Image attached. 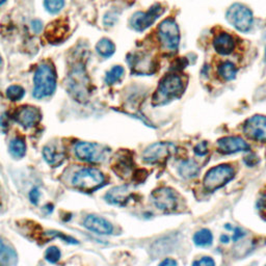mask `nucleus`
Here are the masks:
<instances>
[{
    "label": "nucleus",
    "mask_w": 266,
    "mask_h": 266,
    "mask_svg": "<svg viewBox=\"0 0 266 266\" xmlns=\"http://www.w3.org/2000/svg\"><path fill=\"white\" fill-rule=\"evenodd\" d=\"M185 90L183 78L178 74H167L160 80L153 96V105L165 104L176 98L181 97Z\"/></svg>",
    "instance_id": "f257e3e1"
},
{
    "label": "nucleus",
    "mask_w": 266,
    "mask_h": 266,
    "mask_svg": "<svg viewBox=\"0 0 266 266\" xmlns=\"http://www.w3.org/2000/svg\"><path fill=\"white\" fill-rule=\"evenodd\" d=\"M56 87V76L51 66L43 64L38 66L34 77L33 95L37 99L51 96Z\"/></svg>",
    "instance_id": "f03ea898"
},
{
    "label": "nucleus",
    "mask_w": 266,
    "mask_h": 266,
    "mask_svg": "<svg viewBox=\"0 0 266 266\" xmlns=\"http://www.w3.org/2000/svg\"><path fill=\"white\" fill-rule=\"evenodd\" d=\"M234 177L235 170L230 164H220L213 166L210 170L207 171L204 176V189L207 191L213 192L232 181Z\"/></svg>",
    "instance_id": "7ed1b4c3"
},
{
    "label": "nucleus",
    "mask_w": 266,
    "mask_h": 266,
    "mask_svg": "<svg viewBox=\"0 0 266 266\" xmlns=\"http://www.w3.org/2000/svg\"><path fill=\"white\" fill-rule=\"evenodd\" d=\"M72 183L79 190L92 192L104 184V175L94 167H87L75 174Z\"/></svg>",
    "instance_id": "20e7f679"
},
{
    "label": "nucleus",
    "mask_w": 266,
    "mask_h": 266,
    "mask_svg": "<svg viewBox=\"0 0 266 266\" xmlns=\"http://www.w3.org/2000/svg\"><path fill=\"white\" fill-rule=\"evenodd\" d=\"M158 38L167 51H176L180 44L179 26L173 18H167L158 26Z\"/></svg>",
    "instance_id": "39448f33"
},
{
    "label": "nucleus",
    "mask_w": 266,
    "mask_h": 266,
    "mask_svg": "<svg viewBox=\"0 0 266 266\" xmlns=\"http://www.w3.org/2000/svg\"><path fill=\"white\" fill-rule=\"evenodd\" d=\"M226 16L227 20L240 33H248L253 26V13L249 7L241 3L232 4Z\"/></svg>",
    "instance_id": "423d86ee"
},
{
    "label": "nucleus",
    "mask_w": 266,
    "mask_h": 266,
    "mask_svg": "<svg viewBox=\"0 0 266 266\" xmlns=\"http://www.w3.org/2000/svg\"><path fill=\"white\" fill-rule=\"evenodd\" d=\"M74 151L78 159L86 162H101L105 160L107 154L110 153L104 146L87 142L77 143Z\"/></svg>",
    "instance_id": "0eeeda50"
},
{
    "label": "nucleus",
    "mask_w": 266,
    "mask_h": 266,
    "mask_svg": "<svg viewBox=\"0 0 266 266\" xmlns=\"http://www.w3.org/2000/svg\"><path fill=\"white\" fill-rule=\"evenodd\" d=\"M176 146L169 142H159L146 148L143 153V159L147 163H163L176 153Z\"/></svg>",
    "instance_id": "6e6552de"
},
{
    "label": "nucleus",
    "mask_w": 266,
    "mask_h": 266,
    "mask_svg": "<svg viewBox=\"0 0 266 266\" xmlns=\"http://www.w3.org/2000/svg\"><path fill=\"white\" fill-rule=\"evenodd\" d=\"M69 90L77 101H85L88 95V78L82 66L75 67L69 75Z\"/></svg>",
    "instance_id": "1a4fd4ad"
},
{
    "label": "nucleus",
    "mask_w": 266,
    "mask_h": 266,
    "mask_svg": "<svg viewBox=\"0 0 266 266\" xmlns=\"http://www.w3.org/2000/svg\"><path fill=\"white\" fill-rule=\"evenodd\" d=\"M163 12L164 8L161 6V4L156 3L148 9L147 12L135 13L130 20V26L136 32H144L153 23H155V21L163 14Z\"/></svg>",
    "instance_id": "9d476101"
},
{
    "label": "nucleus",
    "mask_w": 266,
    "mask_h": 266,
    "mask_svg": "<svg viewBox=\"0 0 266 266\" xmlns=\"http://www.w3.org/2000/svg\"><path fill=\"white\" fill-rule=\"evenodd\" d=\"M243 133L249 140L266 142V115L255 114L243 124Z\"/></svg>",
    "instance_id": "9b49d317"
},
{
    "label": "nucleus",
    "mask_w": 266,
    "mask_h": 266,
    "mask_svg": "<svg viewBox=\"0 0 266 266\" xmlns=\"http://www.w3.org/2000/svg\"><path fill=\"white\" fill-rule=\"evenodd\" d=\"M128 64L136 74L150 75L156 71V63L154 58L144 52H137L128 56Z\"/></svg>",
    "instance_id": "f8f14e48"
},
{
    "label": "nucleus",
    "mask_w": 266,
    "mask_h": 266,
    "mask_svg": "<svg viewBox=\"0 0 266 266\" xmlns=\"http://www.w3.org/2000/svg\"><path fill=\"white\" fill-rule=\"evenodd\" d=\"M218 151L224 155H230L239 152H249L250 145L241 136H224L216 142Z\"/></svg>",
    "instance_id": "ddd939ff"
},
{
    "label": "nucleus",
    "mask_w": 266,
    "mask_h": 266,
    "mask_svg": "<svg viewBox=\"0 0 266 266\" xmlns=\"http://www.w3.org/2000/svg\"><path fill=\"white\" fill-rule=\"evenodd\" d=\"M152 201L157 208L163 211H173L177 207V196L169 187H159L153 190Z\"/></svg>",
    "instance_id": "4468645a"
},
{
    "label": "nucleus",
    "mask_w": 266,
    "mask_h": 266,
    "mask_svg": "<svg viewBox=\"0 0 266 266\" xmlns=\"http://www.w3.org/2000/svg\"><path fill=\"white\" fill-rule=\"evenodd\" d=\"M83 226L86 229L101 235H110L114 232L113 225L97 215H87L83 221Z\"/></svg>",
    "instance_id": "2eb2a0df"
},
{
    "label": "nucleus",
    "mask_w": 266,
    "mask_h": 266,
    "mask_svg": "<svg viewBox=\"0 0 266 266\" xmlns=\"http://www.w3.org/2000/svg\"><path fill=\"white\" fill-rule=\"evenodd\" d=\"M16 121L25 128H31L38 123L41 119V114L37 107L24 106L21 107L16 114Z\"/></svg>",
    "instance_id": "dca6fc26"
},
{
    "label": "nucleus",
    "mask_w": 266,
    "mask_h": 266,
    "mask_svg": "<svg viewBox=\"0 0 266 266\" xmlns=\"http://www.w3.org/2000/svg\"><path fill=\"white\" fill-rule=\"evenodd\" d=\"M213 48L221 55H230L235 49L234 38L228 33L222 32L214 37Z\"/></svg>",
    "instance_id": "f3484780"
},
{
    "label": "nucleus",
    "mask_w": 266,
    "mask_h": 266,
    "mask_svg": "<svg viewBox=\"0 0 266 266\" xmlns=\"http://www.w3.org/2000/svg\"><path fill=\"white\" fill-rule=\"evenodd\" d=\"M129 187L126 185L114 187L105 195V200L111 204L123 205L129 199Z\"/></svg>",
    "instance_id": "a211bd4d"
},
{
    "label": "nucleus",
    "mask_w": 266,
    "mask_h": 266,
    "mask_svg": "<svg viewBox=\"0 0 266 266\" xmlns=\"http://www.w3.org/2000/svg\"><path fill=\"white\" fill-rule=\"evenodd\" d=\"M178 172L181 177L185 179L194 178L200 173V166L192 159H187L180 163L178 167Z\"/></svg>",
    "instance_id": "6ab92c4d"
},
{
    "label": "nucleus",
    "mask_w": 266,
    "mask_h": 266,
    "mask_svg": "<svg viewBox=\"0 0 266 266\" xmlns=\"http://www.w3.org/2000/svg\"><path fill=\"white\" fill-rule=\"evenodd\" d=\"M237 67L232 62L225 61L218 66V74L225 81H231L236 78L237 75Z\"/></svg>",
    "instance_id": "aec40b11"
},
{
    "label": "nucleus",
    "mask_w": 266,
    "mask_h": 266,
    "mask_svg": "<svg viewBox=\"0 0 266 266\" xmlns=\"http://www.w3.org/2000/svg\"><path fill=\"white\" fill-rule=\"evenodd\" d=\"M192 240L199 248H209L213 243V234L209 229L204 228L194 233Z\"/></svg>",
    "instance_id": "412c9836"
},
{
    "label": "nucleus",
    "mask_w": 266,
    "mask_h": 266,
    "mask_svg": "<svg viewBox=\"0 0 266 266\" xmlns=\"http://www.w3.org/2000/svg\"><path fill=\"white\" fill-rule=\"evenodd\" d=\"M17 261V255L15 251L9 248L4 243V241L0 238V263L3 264H15Z\"/></svg>",
    "instance_id": "4be33fe9"
},
{
    "label": "nucleus",
    "mask_w": 266,
    "mask_h": 266,
    "mask_svg": "<svg viewBox=\"0 0 266 266\" xmlns=\"http://www.w3.org/2000/svg\"><path fill=\"white\" fill-rule=\"evenodd\" d=\"M43 155L45 160L50 164H58L64 160V154L63 152L58 151L56 147L53 146H47L44 148Z\"/></svg>",
    "instance_id": "5701e85b"
},
{
    "label": "nucleus",
    "mask_w": 266,
    "mask_h": 266,
    "mask_svg": "<svg viewBox=\"0 0 266 266\" xmlns=\"http://www.w3.org/2000/svg\"><path fill=\"white\" fill-rule=\"evenodd\" d=\"M132 161L128 156H121L114 165V171L119 176H127L131 171Z\"/></svg>",
    "instance_id": "b1692460"
},
{
    "label": "nucleus",
    "mask_w": 266,
    "mask_h": 266,
    "mask_svg": "<svg viewBox=\"0 0 266 266\" xmlns=\"http://www.w3.org/2000/svg\"><path fill=\"white\" fill-rule=\"evenodd\" d=\"M96 50L103 57H111L115 51V46L108 38H101L96 45Z\"/></svg>",
    "instance_id": "393cba45"
},
{
    "label": "nucleus",
    "mask_w": 266,
    "mask_h": 266,
    "mask_svg": "<svg viewBox=\"0 0 266 266\" xmlns=\"http://www.w3.org/2000/svg\"><path fill=\"white\" fill-rule=\"evenodd\" d=\"M9 152L16 157V158H21L26 153V144L21 137H16L11 144H9Z\"/></svg>",
    "instance_id": "a878e982"
},
{
    "label": "nucleus",
    "mask_w": 266,
    "mask_h": 266,
    "mask_svg": "<svg viewBox=\"0 0 266 266\" xmlns=\"http://www.w3.org/2000/svg\"><path fill=\"white\" fill-rule=\"evenodd\" d=\"M67 32L68 28L65 27L63 24H60V26H50V28H49L47 32V38L49 41H51V43L62 41L64 40V36L67 34Z\"/></svg>",
    "instance_id": "bb28decb"
},
{
    "label": "nucleus",
    "mask_w": 266,
    "mask_h": 266,
    "mask_svg": "<svg viewBox=\"0 0 266 266\" xmlns=\"http://www.w3.org/2000/svg\"><path fill=\"white\" fill-rule=\"evenodd\" d=\"M124 68L122 66H114L110 71L106 73L105 81L107 84H114L119 81L124 75Z\"/></svg>",
    "instance_id": "cd10ccee"
},
{
    "label": "nucleus",
    "mask_w": 266,
    "mask_h": 266,
    "mask_svg": "<svg viewBox=\"0 0 266 266\" xmlns=\"http://www.w3.org/2000/svg\"><path fill=\"white\" fill-rule=\"evenodd\" d=\"M24 95H25L24 88L20 85H17V84L8 86L7 90H6V96H7L8 99L12 100V101L21 100L22 98L24 97Z\"/></svg>",
    "instance_id": "c85d7f7f"
},
{
    "label": "nucleus",
    "mask_w": 266,
    "mask_h": 266,
    "mask_svg": "<svg viewBox=\"0 0 266 266\" xmlns=\"http://www.w3.org/2000/svg\"><path fill=\"white\" fill-rule=\"evenodd\" d=\"M44 5L50 14H57L63 9L65 0H44Z\"/></svg>",
    "instance_id": "c756f323"
},
{
    "label": "nucleus",
    "mask_w": 266,
    "mask_h": 266,
    "mask_svg": "<svg viewBox=\"0 0 266 266\" xmlns=\"http://www.w3.org/2000/svg\"><path fill=\"white\" fill-rule=\"evenodd\" d=\"M45 259L50 263H57L61 259V251L56 246H50L45 253Z\"/></svg>",
    "instance_id": "7c9ffc66"
},
{
    "label": "nucleus",
    "mask_w": 266,
    "mask_h": 266,
    "mask_svg": "<svg viewBox=\"0 0 266 266\" xmlns=\"http://www.w3.org/2000/svg\"><path fill=\"white\" fill-rule=\"evenodd\" d=\"M193 152L195 155L198 156H205L208 154L209 152V148H208V143L203 141V142H200L196 144L193 148Z\"/></svg>",
    "instance_id": "2f4dec72"
},
{
    "label": "nucleus",
    "mask_w": 266,
    "mask_h": 266,
    "mask_svg": "<svg viewBox=\"0 0 266 266\" xmlns=\"http://www.w3.org/2000/svg\"><path fill=\"white\" fill-rule=\"evenodd\" d=\"M243 161L244 163L248 165V166H255V165H257L259 163V157L256 155L255 153H250L249 155H246L244 156V158H243Z\"/></svg>",
    "instance_id": "473e14b6"
},
{
    "label": "nucleus",
    "mask_w": 266,
    "mask_h": 266,
    "mask_svg": "<svg viewBox=\"0 0 266 266\" xmlns=\"http://www.w3.org/2000/svg\"><path fill=\"white\" fill-rule=\"evenodd\" d=\"M40 195H41V192L40 190H38V187H34V189L31 190V192H29V200H31L33 204H38V200H40Z\"/></svg>",
    "instance_id": "72a5a7b5"
},
{
    "label": "nucleus",
    "mask_w": 266,
    "mask_h": 266,
    "mask_svg": "<svg viewBox=\"0 0 266 266\" xmlns=\"http://www.w3.org/2000/svg\"><path fill=\"white\" fill-rule=\"evenodd\" d=\"M192 265H206V266L212 265L213 266V265H215V261L211 257H202L199 260L193 261Z\"/></svg>",
    "instance_id": "f704fd0d"
},
{
    "label": "nucleus",
    "mask_w": 266,
    "mask_h": 266,
    "mask_svg": "<svg viewBox=\"0 0 266 266\" xmlns=\"http://www.w3.org/2000/svg\"><path fill=\"white\" fill-rule=\"evenodd\" d=\"M244 236H245V233H244V231L242 229H240V228H235L232 239H233V241H238L239 239H241L242 237H244Z\"/></svg>",
    "instance_id": "c9c22d12"
},
{
    "label": "nucleus",
    "mask_w": 266,
    "mask_h": 266,
    "mask_svg": "<svg viewBox=\"0 0 266 266\" xmlns=\"http://www.w3.org/2000/svg\"><path fill=\"white\" fill-rule=\"evenodd\" d=\"M32 27H33L35 33H40V31L42 29V22L38 21V20H35L32 23Z\"/></svg>",
    "instance_id": "e433bc0d"
},
{
    "label": "nucleus",
    "mask_w": 266,
    "mask_h": 266,
    "mask_svg": "<svg viewBox=\"0 0 266 266\" xmlns=\"http://www.w3.org/2000/svg\"><path fill=\"white\" fill-rule=\"evenodd\" d=\"M177 264H178V263H177V261H175L174 259H172V258H166V259H164L162 262H160V265L162 266H175V265H177Z\"/></svg>",
    "instance_id": "4c0bfd02"
},
{
    "label": "nucleus",
    "mask_w": 266,
    "mask_h": 266,
    "mask_svg": "<svg viewBox=\"0 0 266 266\" xmlns=\"http://www.w3.org/2000/svg\"><path fill=\"white\" fill-rule=\"evenodd\" d=\"M229 241H230V237H229L228 235L223 234V235L221 236V242H222V243H229Z\"/></svg>",
    "instance_id": "58836bf2"
},
{
    "label": "nucleus",
    "mask_w": 266,
    "mask_h": 266,
    "mask_svg": "<svg viewBox=\"0 0 266 266\" xmlns=\"http://www.w3.org/2000/svg\"><path fill=\"white\" fill-rule=\"evenodd\" d=\"M5 2V0H0V5H1V4H3Z\"/></svg>",
    "instance_id": "ea45409f"
},
{
    "label": "nucleus",
    "mask_w": 266,
    "mask_h": 266,
    "mask_svg": "<svg viewBox=\"0 0 266 266\" xmlns=\"http://www.w3.org/2000/svg\"><path fill=\"white\" fill-rule=\"evenodd\" d=\"M265 41H266V37H265ZM265 58H266V42H265Z\"/></svg>",
    "instance_id": "a19ab883"
},
{
    "label": "nucleus",
    "mask_w": 266,
    "mask_h": 266,
    "mask_svg": "<svg viewBox=\"0 0 266 266\" xmlns=\"http://www.w3.org/2000/svg\"><path fill=\"white\" fill-rule=\"evenodd\" d=\"M0 63H1V57H0Z\"/></svg>",
    "instance_id": "79ce46f5"
}]
</instances>
